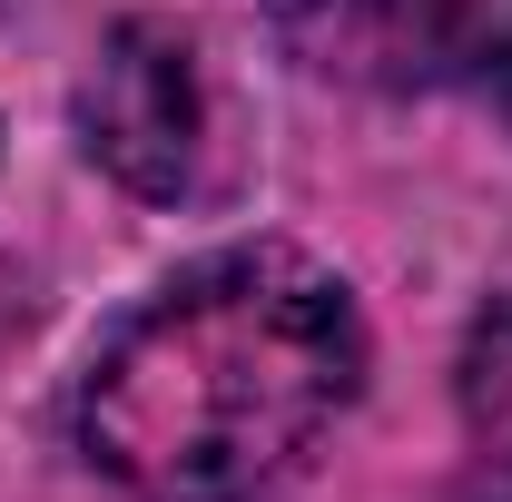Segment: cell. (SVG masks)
<instances>
[{"instance_id": "4", "label": "cell", "mask_w": 512, "mask_h": 502, "mask_svg": "<svg viewBox=\"0 0 512 502\" xmlns=\"http://www.w3.org/2000/svg\"><path fill=\"white\" fill-rule=\"evenodd\" d=\"M453 394H463V434L483 453V473L512 483V296L463 325V365H453Z\"/></svg>"}, {"instance_id": "5", "label": "cell", "mask_w": 512, "mask_h": 502, "mask_svg": "<svg viewBox=\"0 0 512 502\" xmlns=\"http://www.w3.org/2000/svg\"><path fill=\"white\" fill-rule=\"evenodd\" d=\"M444 60L512 109V0H453V30H444Z\"/></svg>"}, {"instance_id": "2", "label": "cell", "mask_w": 512, "mask_h": 502, "mask_svg": "<svg viewBox=\"0 0 512 502\" xmlns=\"http://www.w3.org/2000/svg\"><path fill=\"white\" fill-rule=\"evenodd\" d=\"M79 138L128 197H188L197 188L207 99H197V50L168 20H119L99 40V69L79 89Z\"/></svg>"}, {"instance_id": "1", "label": "cell", "mask_w": 512, "mask_h": 502, "mask_svg": "<svg viewBox=\"0 0 512 502\" xmlns=\"http://www.w3.org/2000/svg\"><path fill=\"white\" fill-rule=\"evenodd\" d=\"M365 384V315L306 247L178 266L79 375V453L128 502H276Z\"/></svg>"}, {"instance_id": "3", "label": "cell", "mask_w": 512, "mask_h": 502, "mask_svg": "<svg viewBox=\"0 0 512 502\" xmlns=\"http://www.w3.org/2000/svg\"><path fill=\"white\" fill-rule=\"evenodd\" d=\"M266 30L316 69V79H414L424 60H444L453 0H266Z\"/></svg>"}]
</instances>
